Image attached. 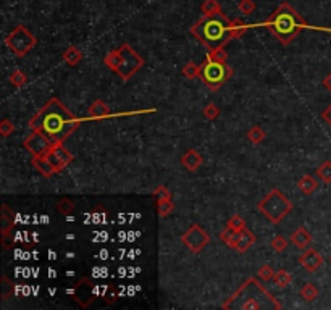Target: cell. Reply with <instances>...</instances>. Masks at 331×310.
<instances>
[{
  "label": "cell",
  "mask_w": 331,
  "mask_h": 310,
  "mask_svg": "<svg viewBox=\"0 0 331 310\" xmlns=\"http://www.w3.org/2000/svg\"><path fill=\"white\" fill-rule=\"evenodd\" d=\"M259 278L260 280H263V281H270V280H273V276H275V272L273 268H271V265H268V263H265V265H262V267L259 268Z\"/></svg>",
  "instance_id": "obj_32"
},
{
  "label": "cell",
  "mask_w": 331,
  "mask_h": 310,
  "mask_svg": "<svg viewBox=\"0 0 331 310\" xmlns=\"http://www.w3.org/2000/svg\"><path fill=\"white\" fill-rule=\"evenodd\" d=\"M225 310H280L281 304L256 280L249 278L223 304Z\"/></svg>",
  "instance_id": "obj_2"
},
{
  "label": "cell",
  "mask_w": 331,
  "mask_h": 310,
  "mask_svg": "<svg viewBox=\"0 0 331 310\" xmlns=\"http://www.w3.org/2000/svg\"><path fill=\"white\" fill-rule=\"evenodd\" d=\"M233 74V68L226 65V62H213L205 59V62L201 65V81L208 87V89L217 91L220 89Z\"/></svg>",
  "instance_id": "obj_8"
},
{
  "label": "cell",
  "mask_w": 331,
  "mask_h": 310,
  "mask_svg": "<svg viewBox=\"0 0 331 310\" xmlns=\"http://www.w3.org/2000/svg\"><path fill=\"white\" fill-rule=\"evenodd\" d=\"M329 263H331V256H329Z\"/></svg>",
  "instance_id": "obj_42"
},
{
  "label": "cell",
  "mask_w": 331,
  "mask_h": 310,
  "mask_svg": "<svg viewBox=\"0 0 331 310\" xmlns=\"http://www.w3.org/2000/svg\"><path fill=\"white\" fill-rule=\"evenodd\" d=\"M15 225V220H13V214L5 204L2 205V236L7 238L8 231L13 228Z\"/></svg>",
  "instance_id": "obj_19"
},
{
  "label": "cell",
  "mask_w": 331,
  "mask_h": 310,
  "mask_svg": "<svg viewBox=\"0 0 331 310\" xmlns=\"http://www.w3.org/2000/svg\"><path fill=\"white\" fill-rule=\"evenodd\" d=\"M2 299L4 301H7V299L10 297V294L13 293V283H10V280L7 278V276H2Z\"/></svg>",
  "instance_id": "obj_38"
},
{
  "label": "cell",
  "mask_w": 331,
  "mask_h": 310,
  "mask_svg": "<svg viewBox=\"0 0 331 310\" xmlns=\"http://www.w3.org/2000/svg\"><path fill=\"white\" fill-rule=\"evenodd\" d=\"M57 208H59V212H60L62 215H71V214L74 212L76 207H74V204L71 202V199L63 197V199H60V201H59Z\"/></svg>",
  "instance_id": "obj_28"
},
{
  "label": "cell",
  "mask_w": 331,
  "mask_h": 310,
  "mask_svg": "<svg viewBox=\"0 0 331 310\" xmlns=\"http://www.w3.org/2000/svg\"><path fill=\"white\" fill-rule=\"evenodd\" d=\"M297 187L301 189L302 194L305 196H312L318 189V181L314 178L312 175H304L302 178L297 181Z\"/></svg>",
  "instance_id": "obj_17"
},
{
  "label": "cell",
  "mask_w": 331,
  "mask_h": 310,
  "mask_svg": "<svg viewBox=\"0 0 331 310\" xmlns=\"http://www.w3.org/2000/svg\"><path fill=\"white\" fill-rule=\"evenodd\" d=\"M291 242L297 249H307L312 242V235L304 226H301L291 235Z\"/></svg>",
  "instance_id": "obj_15"
},
{
  "label": "cell",
  "mask_w": 331,
  "mask_h": 310,
  "mask_svg": "<svg viewBox=\"0 0 331 310\" xmlns=\"http://www.w3.org/2000/svg\"><path fill=\"white\" fill-rule=\"evenodd\" d=\"M263 26L284 46H289L291 41L307 28L305 20L296 12L289 4H281L275 12L265 20Z\"/></svg>",
  "instance_id": "obj_4"
},
{
  "label": "cell",
  "mask_w": 331,
  "mask_h": 310,
  "mask_svg": "<svg viewBox=\"0 0 331 310\" xmlns=\"http://www.w3.org/2000/svg\"><path fill=\"white\" fill-rule=\"evenodd\" d=\"M204 117L207 118V120H210V121H213V120H217L218 117H220V108L215 105V104H208L205 108H204Z\"/></svg>",
  "instance_id": "obj_34"
},
{
  "label": "cell",
  "mask_w": 331,
  "mask_h": 310,
  "mask_svg": "<svg viewBox=\"0 0 331 310\" xmlns=\"http://www.w3.org/2000/svg\"><path fill=\"white\" fill-rule=\"evenodd\" d=\"M26 81H28V78L21 70H15L12 74H10V84L18 87V89H20V87H23L26 84Z\"/></svg>",
  "instance_id": "obj_30"
},
{
  "label": "cell",
  "mask_w": 331,
  "mask_h": 310,
  "mask_svg": "<svg viewBox=\"0 0 331 310\" xmlns=\"http://www.w3.org/2000/svg\"><path fill=\"white\" fill-rule=\"evenodd\" d=\"M256 242V236H254V232L249 231L247 228L241 229L239 235H238V239H236V244H235V250L239 252V254H244L246 250L250 249V246Z\"/></svg>",
  "instance_id": "obj_14"
},
{
  "label": "cell",
  "mask_w": 331,
  "mask_h": 310,
  "mask_svg": "<svg viewBox=\"0 0 331 310\" xmlns=\"http://www.w3.org/2000/svg\"><path fill=\"white\" fill-rule=\"evenodd\" d=\"M273 281H275V284H277L278 287H288L289 284H291V281H293V275L289 273V272H286V270H278L277 273H275V276H273Z\"/></svg>",
  "instance_id": "obj_23"
},
{
  "label": "cell",
  "mask_w": 331,
  "mask_h": 310,
  "mask_svg": "<svg viewBox=\"0 0 331 310\" xmlns=\"http://www.w3.org/2000/svg\"><path fill=\"white\" fill-rule=\"evenodd\" d=\"M226 225L231 226V228H235V229H238V231H241V229L246 228V221H244V218H242L241 215H233V217L228 220Z\"/></svg>",
  "instance_id": "obj_36"
},
{
  "label": "cell",
  "mask_w": 331,
  "mask_h": 310,
  "mask_svg": "<svg viewBox=\"0 0 331 310\" xmlns=\"http://www.w3.org/2000/svg\"><path fill=\"white\" fill-rule=\"evenodd\" d=\"M201 12L202 15H207V16L222 13V5H220L218 0H204L201 5Z\"/></svg>",
  "instance_id": "obj_22"
},
{
  "label": "cell",
  "mask_w": 331,
  "mask_h": 310,
  "mask_svg": "<svg viewBox=\"0 0 331 310\" xmlns=\"http://www.w3.org/2000/svg\"><path fill=\"white\" fill-rule=\"evenodd\" d=\"M53 144L55 142L39 129H32L31 134L23 141L25 149L32 153V157H41V155H44L53 146Z\"/></svg>",
  "instance_id": "obj_11"
},
{
  "label": "cell",
  "mask_w": 331,
  "mask_h": 310,
  "mask_svg": "<svg viewBox=\"0 0 331 310\" xmlns=\"http://www.w3.org/2000/svg\"><path fill=\"white\" fill-rule=\"evenodd\" d=\"M299 262L307 272L314 273L320 268V265L323 263V257L320 256V252L317 249L310 247V249H305V252L299 257Z\"/></svg>",
  "instance_id": "obj_12"
},
{
  "label": "cell",
  "mask_w": 331,
  "mask_h": 310,
  "mask_svg": "<svg viewBox=\"0 0 331 310\" xmlns=\"http://www.w3.org/2000/svg\"><path fill=\"white\" fill-rule=\"evenodd\" d=\"M15 131V125L12 123L10 120H2V123H0V136L2 138H8L12 132Z\"/></svg>",
  "instance_id": "obj_35"
},
{
  "label": "cell",
  "mask_w": 331,
  "mask_h": 310,
  "mask_svg": "<svg viewBox=\"0 0 331 310\" xmlns=\"http://www.w3.org/2000/svg\"><path fill=\"white\" fill-rule=\"evenodd\" d=\"M63 60L66 65H70V66H76L81 60H83V52L78 49V47H68L65 52H63Z\"/></svg>",
  "instance_id": "obj_18"
},
{
  "label": "cell",
  "mask_w": 331,
  "mask_h": 310,
  "mask_svg": "<svg viewBox=\"0 0 331 310\" xmlns=\"http://www.w3.org/2000/svg\"><path fill=\"white\" fill-rule=\"evenodd\" d=\"M87 113H89V117L99 120V118H108L110 115H112V112H110V107L101 101V99H97V101H94L91 104V107L87 108Z\"/></svg>",
  "instance_id": "obj_16"
},
{
  "label": "cell",
  "mask_w": 331,
  "mask_h": 310,
  "mask_svg": "<svg viewBox=\"0 0 331 310\" xmlns=\"http://www.w3.org/2000/svg\"><path fill=\"white\" fill-rule=\"evenodd\" d=\"M323 86H325V87H326V89H328V91L331 92V73H329V74H328V76L325 78V80H323Z\"/></svg>",
  "instance_id": "obj_41"
},
{
  "label": "cell",
  "mask_w": 331,
  "mask_h": 310,
  "mask_svg": "<svg viewBox=\"0 0 331 310\" xmlns=\"http://www.w3.org/2000/svg\"><path fill=\"white\" fill-rule=\"evenodd\" d=\"M202 163H204V157L194 149H189L181 157V165L187 171H197L202 167Z\"/></svg>",
  "instance_id": "obj_13"
},
{
  "label": "cell",
  "mask_w": 331,
  "mask_h": 310,
  "mask_svg": "<svg viewBox=\"0 0 331 310\" xmlns=\"http://www.w3.org/2000/svg\"><path fill=\"white\" fill-rule=\"evenodd\" d=\"M267 138V132H265L260 126H252L249 131H247V139L252 142V144H262Z\"/></svg>",
  "instance_id": "obj_24"
},
{
  "label": "cell",
  "mask_w": 331,
  "mask_h": 310,
  "mask_svg": "<svg viewBox=\"0 0 331 310\" xmlns=\"http://www.w3.org/2000/svg\"><path fill=\"white\" fill-rule=\"evenodd\" d=\"M249 29V26L241 20H233V26H231V37L233 39H239L244 32Z\"/></svg>",
  "instance_id": "obj_27"
},
{
  "label": "cell",
  "mask_w": 331,
  "mask_h": 310,
  "mask_svg": "<svg viewBox=\"0 0 331 310\" xmlns=\"http://www.w3.org/2000/svg\"><path fill=\"white\" fill-rule=\"evenodd\" d=\"M201 74V65H197L194 62H187L183 66V76L187 78V80H194V78H199Z\"/></svg>",
  "instance_id": "obj_26"
},
{
  "label": "cell",
  "mask_w": 331,
  "mask_h": 310,
  "mask_svg": "<svg viewBox=\"0 0 331 310\" xmlns=\"http://www.w3.org/2000/svg\"><path fill=\"white\" fill-rule=\"evenodd\" d=\"M73 153L66 149L62 142H55L53 146L41 157H32L31 165L34 167L42 176L50 178V176L63 171L73 162Z\"/></svg>",
  "instance_id": "obj_6"
},
{
  "label": "cell",
  "mask_w": 331,
  "mask_h": 310,
  "mask_svg": "<svg viewBox=\"0 0 331 310\" xmlns=\"http://www.w3.org/2000/svg\"><path fill=\"white\" fill-rule=\"evenodd\" d=\"M207 59L208 60H213V62H226L228 55L225 52V49H215V50H208L207 53Z\"/></svg>",
  "instance_id": "obj_33"
},
{
  "label": "cell",
  "mask_w": 331,
  "mask_h": 310,
  "mask_svg": "<svg viewBox=\"0 0 331 310\" xmlns=\"http://www.w3.org/2000/svg\"><path fill=\"white\" fill-rule=\"evenodd\" d=\"M104 63L123 81H128L144 66V59L129 44H121L120 49L105 55Z\"/></svg>",
  "instance_id": "obj_5"
},
{
  "label": "cell",
  "mask_w": 331,
  "mask_h": 310,
  "mask_svg": "<svg viewBox=\"0 0 331 310\" xmlns=\"http://www.w3.org/2000/svg\"><path fill=\"white\" fill-rule=\"evenodd\" d=\"M288 239H286L284 236H281V235H277L273 239H271V242H270V246H271V249L275 250V252H284L286 249H288Z\"/></svg>",
  "instance_id": "obj_29"
},
{
  "label": "cell",
  "mask_w": 331,
  "mask_h": 310,
  "mask_svg": "<svg viewBox=\"0 0 331 310\" xmlns=\"http://www.w3.org/2000/svg\"><path fill=\"white\" fill-rule=\"evenodd\" d=\"M301 297L304 299L305 302H314L315 299L318 297V294H320V289L317 287V284H314V283H305L304 286H302V289H301Z\"/></svg>",
  "instance_id": "obj_20"
},
{
  "label": "cell",
  "mask_w": 331,
  "mask_h": 310,
  "mask_svg": "<svg viewBox=\"0 0 331 310\" xmlns=\"http://www.w3.org/2000/svg\"><path fill=\"white\" fill-rule=\"evenodd\" d=\"M181 242L192 254H201L210 242V236L207 235V231L201 225L194 223L181 235Z\"/></svg>",
  "instance_id": "obj_10"
},
{
  "label": "cell",
  "mask_w": 331,
  "mask_h": 310,
  "mask_svg": "<svg viewBox=\"0 0 331 310\" xmlns=\"http://www.w3.org/2000/svg\"><path fill=\"white\" fill-rule=\"evenodd\" d=\"M315 173H317V178H318L320 181H323V183L329 184V183H331V162H323V163L317 168Z\"/></svg>",
  "instance_id": "obj_25"
},
{
  "label": "cell",
  "mask_w": 331,
  "mask_h": 310,
  "mask_svg": "<svg viewBox=\"0 0 331 310\" xmlns=\"http://www.w3.org/2000/svg\"><path fill=\"white\" fill-rule=\"evenodd\" d=\"M231 26H233V21L228 20L223 12L210 16L204 15L191 28V34L208 50H215L225 47L233 39L231 37Z\"/></svg>",
  "instance_id": "obj_3"
},
{
  "label": "cell",
  "mask_w": 331,
  "mask_h": 310,
  "mask_svg": "<svg viewBox=\"0 0 331 310\" xmlns=\"http://www.w3.org/2000/svg\"><path fill=\"white\" fill-rule=\"evenodd\" d=\"M80 126V120L66 108L57 97H52L39 112L29 120L31 129L42 131L53 142H65Z\"/></svg>",
  "instance_id": "obj_1"
},
{
  "label": "cell",
  "mask_w": 331,
  "mask_h": 310,
  "mask_svg": "<svg viewBox=\"0 0 331 310\" xmlns=\"http://www.w3.org/2000/svg\"><path fill=\"white\" fill-rule=\"evenodd\" d=\"M5 44L16 57H25L26 53L36 47V37L31 34L26 26L18 25L10 34H7Z\"/></svg>",
  "instance_id": "obj_9"
},
{
  "label": "cell",
  "mask_w": 331,
  "mask_h": 310,
  "mask_svg": "<svg viewBox=\"0 0 331 310\" xmlns=\"http://www.w3.org/2000/svg\"><path fill=\"white\" fill-rule=\"evenodd\" d=\"M257 208L260 210V214L265 218L271 221L273 225H280L284 220V217L291 214L293 204L280 189H271L257 204Z\"/></svg>",
  "instance_id": "obj_7"
},
{
  "label": "cell",
  "mask_w": 331,
  "mask_h": 310,
  "mask_svg": "<svg viewBox=\"0 0 331 310\" xmlns=\"http://www.w3.org/2000/svg\"><path fill=\"white\" fill-rule=\"evenodd\" d=\"M238 8L242 15H250L256 10V4H254V0H241Z\"/></svg>",
  "instance_id": "obj_37"
},
{
  "label": "cell",
  "mask_w": 331,
  "mask_h": 310,
  "mask_svg": "<svg viewBox=\"0 0 331 310\" xmlns=\"http://www.w3.org/2000/svg\"><path fill=\"white\" fill-rule=\"evenodd\" d=\"M322 118H323V120L326 121V123H328V125L331 126V105H329V107H328V108L325 110V112L322 113Z\"/></svg>",
  "instance_id": "obj_40"
},
{
  "label": "cell",
  "mask_w": 331,
  "mask_h": 310,
  "mask_svg": "<svg viewBox=\"0 0 331 310\" xmlns=\"http://www.w3.org/2000/svg\"><path fill=\"white\" fill-rule=\"evenodd\" d=\"M238 235H239V231H238V229H235V228H231V226H228V225H226V228H225L222 232H220V239H222L228 247L233 249V247H235V244H236Z\"/></svg>",
  "instance_id": "obj_21"
},
{
  "label": "cell",
  "mask_w": 331,
  "mask_h": 310,
  "mask_svg": "<svg viewBox=\"0 0 331 310\" xmlns=\"http://www.w3.org/2000/svg\"><path fill=\"white\" fill-rule=\"evenodd\" d=\"M157 207H159V215L160 217H168L171 212H173V202H171V199H163V201H157Z\"/></svg>",
  "instance_id": "obj_31"
},
{
  "label": "cell",
  "mask_w": 331,
  "mask_h": 310,
  "mask_svg": "<svg viewBox=\"0 0 331 310\" xmlns=\"http://www.w3.org/2000/svg\"><path fill=\"white\" fill-rule=\"evenodd\" d=\"M153 197H155L157 201H163V199H171V192L165 186H157L155 191H153Z\"/></svg>",
  "instance_id": "obj_39"
}]
</instances>
